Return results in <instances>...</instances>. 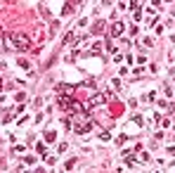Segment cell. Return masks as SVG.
I'll return each instance as SVG.
<instances>
[{"label": "cell", "instance_id": "7a4b0ae2", "mask_svg": "<svg viewBox=\"0 0 175 173\" xmlns=\"http://www.w3.org/2000/svg\"><path fill=\"white\" fill-rule=\"evenodd\" d=\"M106 100H109V92H95V95H92V97L88 100V104H85V107H88V109L100 107V104H104Z\"/></svg>", "mask_w": 175, "mask_h": 173}, {"label": "cell", "instance_id": "277c9868", "mask_svg": "<svg viewBox=\"0 0 175 173\" xmlns=\"http://www.w3.org/2000/svg\"><path fill=\"white\" fill-rule=\"evenodd\" d=\"M45 38H48V31H45V26H36V29H33V38H31L33 43H38V45H40L43 40H45Z\"/></svg>", "mask_w": 175, "mask_h": 173}, {"label": "cell", "instance_id": "9a60e30c", "mask_svg": "<svg viewBox=\"0 0 175 173\" xmlns=\"http://www.w3.org/2000/svg\"><path fill=\"white\" fill-rule=\"evenodd\" d=\"M100 31H102V22H97L95 26H92V33H100Z\"/></svg>", "mask_w": 175, "mask_h": 173}, {"label": "cell", "instance_id": "5b68a950", "mask_svg": "<svg viewBox=\"0 0 175 173\" xmlns=\"http://www.w3.org/2000/svg\"><path fill=\"white\" fill-rule=\"evenodd\" d=\"M144 126V119H142V114H135L133 119H130V123L126 126V130H130V128H142Z\"/></svg>", "mask_w": 175, "mask_h": 173}, {"label": "cell", "instance_id": "8992f818", "mask_svg": "<svg viewBox=\"0 0 175 173\" xmlns=\"http://www.w3.org/2000/svg\"><path fill=\"white\" fill-rule=\"evenodd\" d=\"M54 90H57V95H74L76 88H74V86H66V83H62V86H57Z\"/></svg>", "mask_w": 175, "mask_h": 173}, {"label": "cell", "instance_id": "ac0fdd59", "mask_svg": "<svg viewBox=\"0 0 175 173\" xmlns=\"http://www.w3.org/2000/svg\"><path fill=\"white\" fill-rule=\"evenodd\" d=\"M0 88H3V78H0Z\"/></svg>", "mask_w": 175, "mask_h": 173}, {"label": "cell", "instance_id": "3957f363", "mask_svg": "<svg viewBox=\"0 0 175 173\" xmlns=\"http://www.w3.org/2000/svg\"><path fill=\"white\" fill-rule=\"evenodd\" d=\"M71 128H74L78 135H85V133H90V130H92V123H90V121H78V123H71Z\"/></svg>", "mask_w": 175, "mask_h": 173}, {"label": "cell", "instance_id": "2e32d148", "mask_svg": "<svg viewBox=\"0 0 175 173\" xmlns=\"http://www.w3.org/2000/svg\"><path fill=\"white\" fill-rule=\"evenodd\" d=\"M100 138H102V140H111V133H106V130H104V133H100Z\"/></svg>", "mask_w": 175, "mask_h": 173}, {"label": "cell", "instance_id": "52a82bcc", "mask_svg": "<svg viewBox=\"0 0 175 173\" xmlns=\"http://www.w3.org/2000/svg\"><path fill=\"white\" fill-rule=\"evenodd\" d=\"M74 43H76V36H74V33H71V31H69V33H66V36L62 38V45H74Z\"/></svg>", "mask_w": 175, "mask_h": 173}, {"label": "cell", "instance_id": "6da1fadb", "mask_svg": "<svg viewBox=\"0 0 175 173\" xmlns=\"http://www.w3.org/2000/svg\"><path fill=\"white\" fill-rule=\"evenodd\" d=\"M5 45L10 50H31V45H33V40L28 36H24V33H14V36H5Z\"/></svg>", "mask_w": 175, "mask_h": 173}, {"label": "cell", "instance_id": "8fae6325", "mask_svg": "<svg viewBox=\"0 0 175 173\" xmlns=\"http://www.w3.org/2000/svg\"><path fill=\"white\" fill-rule=\"evenodd\" d=\"M74 166H76V159H69V161L64 164V168H66V171H71V168H74Z\"/></svg>", "mask_w": 175, "mask_h": 173}, {"label": "cell", "instance_id": "30bf717a", "mask_svg": "<svg viewBox=\"0 0 175 173\" xmlns=\"http://www.w3.org/2000/svg\"><path fill=\"white\" fill-rule=\"evenodd\" d=\"M71 12H74V5H69V3H66V5H64V10H62V14H64V17H69Z\"/></svg>", "mask_w": 175, "mask_h": 173}, {"label": "cell", "instance_id": "4fadbf2b", "mask_svg": "<svg viewBox=\"0 0 175 173\" xmlns=\"http://www.w3.org/2000/svg\"><path fill=\"white\" fill-rule=\"evenodd\" d=\"M12 152H14V154H24V147H21V145H14V147H12Z\"/></svg>", "mask_w": 175, "mask_h": 173}, {"label": "cell", "instance_id": "e0dca14e", "mask_svg": "<svg viewBox=\"0 0 175 173\" xmlns=\"http://www.w3.org/2000/svg\"><path fill=\"white\" fill-rule=\"evenodd\" d=\"M163 92H166V95H168V97H170V95H173V90H170V86H168V83H166V86H163Z\"/></svg>", "mask_w": 175, "mask_h": 173}, {"label": "cell", "instance_id": "7c38bea8", "mask_svg": "<svg viewBox=\"0 0 175 173\" xmlns=\"http://www.w3.org/2000/svg\"><path fill=\"white\" fill-rule=\"evenodd\" d=\"M36 152H40L43 157H45V145H43V142H38V145H36Z\"/></svg>", "mask_w": 175, "mask_h": 173}, {"label": "cell", "instance_id": "5bb4252c", "mask_svg": "<svg viewBox=\"0 0 175 173\" xmlns=\"http://www.w3.org/2000/svg\"><path fill=\"white\" fill-rule=\"evenodd\" d=\"M154 100H156L154 92H147V95H144V102H154Z\"/></svg>", "mask_w": 175, "mask_h": 173}, {"label": "cell", "instance_id": "9c48e42d", "mask_svg": "<svg viewBox=\"0 0 175 173\" xmlns=\"http://www.w3.org/2000/svg\"><path fill=\"white\" fill-rule=\"evenodd\" d=\"M57 140V133L54 130H45V142H54Z\"/></svg>", "mask_w": 175, "mask_h": 173}, {"label": "cell", "instance_id": "ba28073f", "mask_svg": "<svg viewBox=\"0 0 175 173\" xmlns=\"http://www.w3.org/2000/svg\"><path fill=\"white\" fill-rule=\"evenodd\" d=\"M121 33H123V22H116L111 26V36H121Z\"/></svg>", "mask_w": 175, "mask_h": 173}]
</instances>
